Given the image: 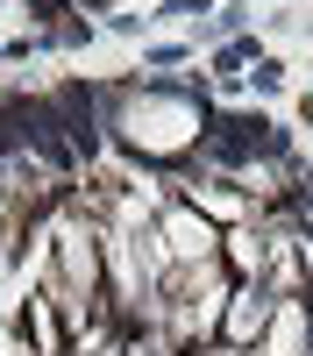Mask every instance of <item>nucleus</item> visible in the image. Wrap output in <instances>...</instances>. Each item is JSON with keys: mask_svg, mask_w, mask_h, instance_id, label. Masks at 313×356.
I'll use <instances>...</instances> for the list:
<instances>
[{"mask_svg": "<svg viewBox=\"0 0 313 356\" xmlns=\"http://www.w3.org/2000/svg\"><path fill=\"white\" fill-rule=\"evenodd\" d=\"M128 356H164V342H135V349H128Z\"/></svg>", "mask_w": 313, "mask_h": 356, "instance_id": "nucleus-1", "label": "nucleus"}]
</instances>
